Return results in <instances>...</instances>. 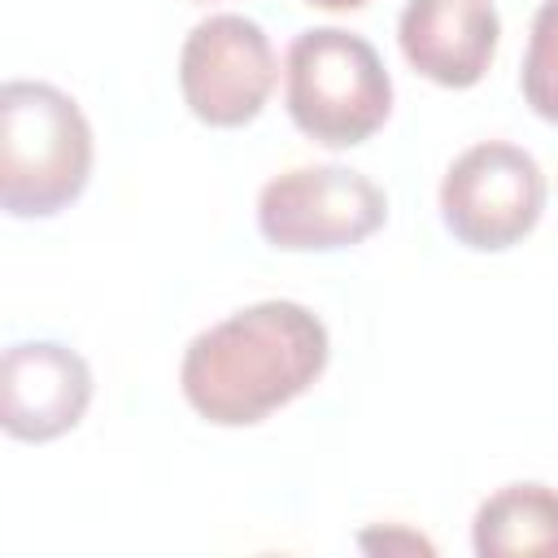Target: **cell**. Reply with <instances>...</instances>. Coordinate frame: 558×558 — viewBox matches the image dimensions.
I'll list each match as a JSON object with an SVG mask.
<instances>
[{"label": "cell", "mask_w": 558, "mask_h": 558, "mask_svg": "<svg viewBox=\"0 0 558 558\" xmlns=\"http://www.w3.org/2000/svg\"><path fill=\"white\" fill-rule=\"evenodd\" d=\"M362 549H410V554H432V545H427L423 536H414V532H397V527H388V532H362Z\"/></svg>", "instance_id": "obj_11"}, {"label": "cell", "mask_w": 558, "mask_h": 558, "mask_svg": "<svg viewBox=\"0 0 558 558\" xmlns=\"http://www.w3.org/2000/svg\"><path fill=\"white\" fill-rule=\"evenodd\" d=\"M310 9H327V13H344V9H362L366 0H305Z\"/></svg>", "instance_id": "obj_12"}, {"label": "cell", "mask_w": 558, "mask_h": 558, "mask_svg": "<svg viewBox=\"0 0 558 558\" xmlns=\"http://www.w3.org/2000/svg\"><path fill=\"white\" fill-rule=\"evenodd\" d=\"M283 100L301 135L323 148H353L388 122L392 78L362 35L314 26L288 44Z\"/></svg>", "instance_id": "obj_3"}, {"label": "cell", "mask_w": 558, "mask_h": 558, "mask_svg": "<svg viewBox=\"0 0 558 558\" xmlns=\"http://www.w3.org/2000/svg\"><path fill=\"white\" fill-rule=\"evenodd\" d=\"M279 65L270 35L244 13H214L196 22L179 48V92L192 118L205 126H244L253 122L270 92Z\"/></svg>", "instance_id": "obj_6"}, {"label": "cell", "mask_w": 558, "mask_h": 558, "mask_svg": "<svg viewBox=\"0 0 558 558\" xmlns=\"http://www.w3.org/2000/svg\"><path fill=\"white\" fill-rule=\"evenodd\" d=\"M384 218V187L349 166H296L270 179L257 196V231L283 253L353 248L375 235Z\"/></svg>", "instance_id": "obj_4"}, {"label": "cell", "mask_w": 558, "mask_h": 558, "mask_svg": "<svg viewBox=\"0 0 558 558\" xmlns=\"http://www.w3.org/2000/svg\"><path fill=\"white\" fill-rule=\"evenodd\" d=\"M545 209V174L536 157L506 140L471 144L440 179V218L449 235L475 253H501L532 235Z\"/></svg>", "instance_id": "obj_5"}, {"label": "cell", "mask_w": 558, "mask_h": 558, "mask_svg": "<svg viewBox=\"0 0 558 558\" xmlns=\"http://www.w3.org/2000/svg\"><path fill=\"white\" fill-rule=\"evenodd\" d=\"M331 340L301 301H257L205 327L183 362L179 388L214 427H253L296 401L327 371Z\"/></svg>", "instance_id": "obj_1"}, {"label": "cell", "mask_w": 558, "mask_h": 558, "mask_svg": "<svg viewBox=\"0 0 558 558\" xmlns=\"http://www.w3.org/2000/svg\"><path fill=\"white\" fill-rule=\"evenodd\" d=\"M92 179V126L74 96L13 78L0 92V205L13 218H52Z\"/></svg>", "instance_id": "obj_2"}, {"label": "cell", "mask_w": 558, "mask_h": 558, "mask_svg": "<svg viewBox=\"0 0 558 558\" xmlns=\"http://www.w3.org/2000/svg\"><path fill=\"white\" fill-rule=\"evenodd\" d=\"M519 87L536 118L558 122V0H545L532 17Z\"/></svg>", "instance_id": "obj_10"}, {"label": "cell", "mask_w": 558, "mask_h": 558, "mask_svg": "<svg viewBox=\"0 0 558 558\" xmlns=\"http://www.w3.org/2000/svg\"><path fill=\"white\" fill-rule=\"evenodd\" d=\"M196 4H205V0H196Z\"/></svg>", "instance_id": "obj_13"}, {"label": "cell", "mask_w": 558, "mask_h": 558, "mask_svg": "<svg viewBox=\"0 0 558 558\" xmlns=\"http://www.w3.org/2000/svg\"><path fill=\"white\" fill-rule=\"evenodd\" d=\"M501 39L493 0H405L397 22L401 57L440 87H475Z\"/></svg>", "instance_id": "obj_8"}, {"label": "cell", "mask_w": 558, "mask_h": 558, "mask_svg": "<svg viewBox=\"0 0 558 558\" xmlns=\"http://www.w3.org/2000/svg\"><path fill=\"white\" fill-rule=\"evenodd\" d=\"M92 405V366L57 344L31 340L0 357V423L13 440H57L83 423Z\"/></svg>", "instance_id": "obj_7"}, {"label": "cell", "mask_w": 558, "mask_h": 558, "mask_svg": "<svg viewBox=\"0 0 558 558\" xmlns=\"http://www.w3.org/2000/svg\"><path fill=\"white\" fill-rule=\"evenodd\" d=\"M480 558L549 554L558 558V493L545 484H506L480 501L471 523Z\"/></svg>", "instance_id": "obj_9"}]
</instances>
